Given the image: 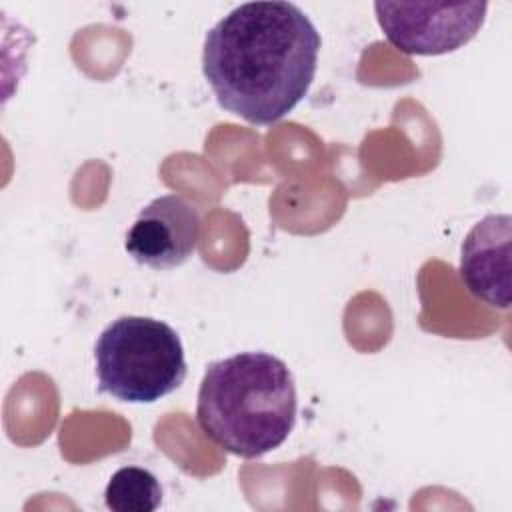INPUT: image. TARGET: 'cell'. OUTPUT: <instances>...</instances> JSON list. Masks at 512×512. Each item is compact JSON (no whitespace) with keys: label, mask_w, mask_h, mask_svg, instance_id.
<instances>
[{"label":"cell","mask_w":512,"mask_h":512,"mask_svg":"<svg viewBox=\"0 0 512 512\" xmlns=\"http://www.w3.org/2000/svg\"><path fill=\"white\" fill-rule=\"evenodd\" d=\"M158 478L140 466L116 470L104 490V502L114 512H154L162 504Z\"/></svg>","instance_id":"52a82bcc"},{"label":"cell","mask_w":512,"mask_h":512,"mask_svg":"<svg viewBox=\"0 0 512 512\" xmlns=\"http://www.w3.org/2000/svg\"><path fill=\"white\" fill-rule=\"evenodd\" d=\"M98 392L130 404H150L186 378L184 346L178 332L150 316H120L94 346Z\"/></svg>","instance_id":"3957f363"},{"label":"cell","mask_w":512,"mask_h":512,"mask_svg":"<svg viewBox=\"0 0 512 512\" xmlns=\"http://www.w3.org/2000/svg\"><path fill=\"white\" fill-rule=\"evenodd\" d=\"M296 410V384L286 362L268 352H238L208 364L196 422L226 452L260 458L286 442Z\"/></svg>","instance_id":"7a4b0ae2"},{"label":"cell","mask_w":512,"mask_h":512,"mask_svg":"<svg viewBox=\"0 0 512 512\" xmlns=\"http://www.w3.org/2000/svg\"><path fill=\"white\" fill-rule=\"evenodd\" d=\"M198 234V210L182 196L164 194L140 210L126 234L124 248L138 264L170 270L192 256Z\"/></svg>","instance_id":"5b68a950"},{"label":"cell","mask_w":512,"mask_h":512,"mask_svg":"<svg viewBox=\"0 0 512 512\" xmlns=\"http://www.w3.org/2000/svg\"><path fill=\"white\" fill-rule=\"evenodd\" d=\"M320 44V32L296 4L246 2L208 30L202 72L224 110L264 126L308 94Z\"/></svg>","instance_id":"6da1fadb"},{"label":"cell","mask_w":512,"mask_h":512,"mask_svg":"<svg viewBox=\"0 0 512 512\" xmlns=\"http://www.w3.org/2000/svg\"><path fill=\"white\" fill-rule=\"evenodd\" d=\"M458 270L474 298L492 308H510L512 218L508 214H488L472 226L462 242Z\"/></svg>","instance_id":"8992f818"},{"label":"cell","mask_w":512,"mask_h":512,"mask_svg":"<svg viewBox=\"0 0 512 512\" xmlns=\"http://www.w3.org/2000/svg\"><path fill=\"white\" fill-rule=\"evenodd\" d=\"M488 2H376L386 40L404 54L438 56L468 44L486 20Z\"/></svg>","instance_id":"277c9868"}]
</instances>
